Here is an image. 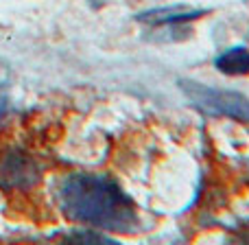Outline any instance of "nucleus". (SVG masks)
I'll use <instances>...</instances> for the list:
<instances>
[{
	"mask_svg": "<svg viewBox=\"0 0 249 245\" xmlns=\"http://www.w3.org/2000/svg\"><path fill=\"white\" fill-rule=\"evenodd\" d=\"M59 208L70 221L103 230L131 232L138 226L133 202L114 180L92 173H72L59 186Z\"/></svg>",
	"mask_w": 249,
	"mask_h": 245,
	"instance_id": "f257e3e1",
	"label": "nucleus"
},
{
	"mask_svg": "<svg viewBox=\"0 0 249 245\" xmlns=\"http://www.w3.org/2000/svg\"><path fill=\"white\" fill-rule=\"evenodd\" d=\"M179 86L186 92V96L203 112L249 123V96L241 94V92L210 88L206 83H197L190 79H181Z\"/></svg>",
	"mask_w": 249,
	"mask_h": 245,
	"instance_id": "f03ea898",
	"label": "nucleus"
},
{
	"mask_svg": "<svg viewBox=\"0 0 249 245\" xmlns=\"http://www.w3.org/2000/svg\"><path fill=\"white\" fill-rule=\"evenodd\" d=\"M39 180V167L31 155L18 149L0 153V188L26 190Z\"/></svg>",
	"mask_w": 249,
	"mask_h": 245,
	"instance_id": "7ed1b4c3",
	"label": "nucleus"
},
{
	"mask_svg": "<svg viewBox=\"0 0 249 245\" xmlns=\"http://www.w3.org/2000/svg\"><path fill=\"white\" fill-rule=\"evenodd\" d=\"M201 16H203V11H197V9L168 7V9H153V11L140 13L138 20H144L149 24H184V22L197 20Z\"/></svg>",
	"mask_w": 249,
	"mask_h": 245,
	"instance_id": "20e7f679",
	"label": "nucleus"
},
{
	"mask_svg": "<svg viewBox=\"0 0 249 245\" xmlns=\"http://www.w3.org/2000/svg\"><path fill=\"white\" fill-rule=\"evenodd\" d=\"M214 66L225 75H249V48H228L214 59Z\"/></svg>",
	"mask_w": 249,
	"mask_h": 245,
	"instance_id": "39448f33",
	"label": "nucleus"
},
{
	"mask_svg": "<svg viewBox=\"0 0 249 245\" xmlns=\"http://www.w3.org/2000/svg\"><path fill=\"white\" fill-rule=\"evenodd\" d=\"M72 239H74V241H88V243H94V241L109 243V239L103 237V234H99V232H74Z\"/></svg>",
	"mask_w": 249,
	"mask_h": 245,
	"instance_id": "423d86ee",
	"label": "nucleus"
},
{
	"mask_svg": "<svg viewBox=\"0 0 249 245\" xmlns=\"http://www.w3.org/2000/svg\"><path fill=\"white\" fill-rule=\"evenodd\" d=\"M4 114H7V99L0 94V121L4 118Z\"/></svg>",
	"mask_w": 249,
	"mask_h": 245,
	"instance_id": "0eeeda50",
	"label": "nucleus"
}]
</instances>
